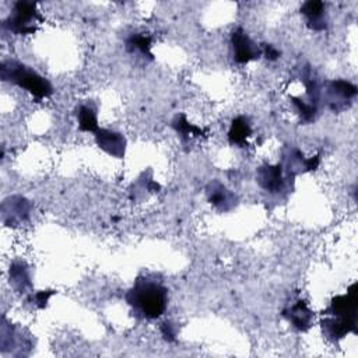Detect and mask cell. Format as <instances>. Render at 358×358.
Wrapping results in <instances>:
<instances>
[{
	"label": "cell",
	"instance_id": "1",
	"mask_svg": "<svg viewBox=\"0 0 358 358\" xmlns=\"http://www.w3.org/2000/svg\"><path fill=\"white\" fill-rule=\"evenodd\" d=\"M357 305H358V285L352 282L347 294L331 298L329 306L322 312L320 329L323 336L336 343L344 338L348 333H358L357 329Z\"/></svg>",
	"mask_w": 358,
	"mask_h": 358
},
{
	"label": "cell",
	"instance_id": "2",
	"mask_svg": "<svg viewBox=\"0 0 358 358\" xmlns=\"http://www.w3.org/2000/svg\"><path fill=\"white\" fill-rule=\"evenodd\" d=\"M133 313L141 319H158L168 305V289L150 277H137L124 295Z\"/></svg>",
	"mask_w": 358,
	"mask_h": 358
},
{
	"label": "cell",
	"instance_id": "3",
	"mask_svg": "<svg viewBox=\"0 0 358 358\" xmlns=\"http://www.w3.org/2000/svg\"><path fill=\"white\" fill-rule=\"evenodd\" d=\"M0 76L3 81L15 84L28 91L38 102L49 98L53 94L52 84L43 76L24 63L15 60L3 62L0 66Z\"/></svg>",
	"mask_w": 358,
	"mask_h": 358
},
{
	"label": "cell",
	"instance_id": "4",
	"mask_svg": "<svg viewBox=\"0 0 358 358\" xmlns=\"http://www.w3.org/2000/svg\"><path fill=\"white\" fill-rule=\"evenodd\" d=\"M42 20L36 3L20 0L14 3L11 13L3 21V27L14 35H31L36 32Z\"/></svg>",
	"mask_w": 358,
	"mask_h": 358
},
{
	"label": "cell",
	"instance_id": "5",
	"mask_svg": "<svg viewBox=\"0 0 358 358\" xmlns=\"http://www.w3.org/2000/svg\"><path fill=\"white\" fill-rule=\"evenodd\" d=\"M323 96L327 108L334 113H340L352 105L357 96V85L341 78L331 80L324 84Z\"/></svg>",
	"mask_w": 358,
	"mask_h": 358
},
{
	"label": "cell",
	"instance_id": "6",
	"mask_svg": "<svg viewBox=\"0 0 358 358\" xmlns=\"http://www.w3.org/2000/svg\"><path fill=\"white\" fill-rule=\"evenodd\" d=\"M291 179L288 175H285L281 164H263L256 171V180L262 189H264L268 193H281L285 190V187L289 186Z\"/></svg>",
	"mask_w": 358,
	"mask_h": 358
},
{
	"label": "cell",
	"instance_id": "7",
	"mask_svg": "<svg viewBox=\"0 0 358 358\" xmlns=\"http://www.w3.org/2000/svg\"><path fill=\"white\" fill-rule=\"evenodd\" d=\"M234 60L239 64L249 63L262 56V48L242 28H235L231 34Z\"/></svg>",
	"mask_w": 358,
	"mask_h": 358
},
{
	"label": "cell",
	"instance_id": "8",
	"mask_svg": "<svg viewBox=\"0 0 358 358\" xmlns=\"http://www.w3.org/2000/svg\"><path fill=\"white\" fill-rule=\"evenodd\" d=\"M319 162H320L319 155L305 158L303 154L298 148L289 147L282 154L281 166H282L285 175H288L289 178H294L298 173L315 171L319 166Z\"/></svg>",
	"mask_w": 358,
	"mask_h": 358
},
{
	"label": "cell",
	"instance_id": "9",
	"mask_svg": "<svg viewBox=\"0 0 358 358\" xmlns=\"http://www.w3.org/2000/svg\"><path fill=\"white\" fill-rule=\"evenodd\" d=\"M94 134L96 145L108 155L117 159H122L124 157L127 141L122 133L109 129H98Z\"/></svg>",
	"mask_w": 358,
	"mask_h": 358
},
{
	"label": "cell",
	"instance_id": "10",
	"mask_svg": "<svg viewBox=\"0 0 358 358\" xmlns=\"http://www.w3.org/2000/svg\"><path fill=\"white\" fill-rule=\"evenodd\" d=\"M208 203L221 213L231 211L238 204V197L221 182L213 180L206 187Z\"/></svg>",
	"mask_w": 358,
	"mask_h": 358
},
{
	"label": "cell",
	"instance_id": "11",
	"mask_svg": "<svg viewBox=\"0 0 358 358\" xmlns=\"http://www.w3.org/2000/svg\"><path fill=\"white\" fill-rule=\"evenodd\" d=\"M282 316L298 331H308L315 319L313 312L309 309L303 299H298L295 303L285 308L282 310Z\"/></svg>",
	"mask_w": 358,
	"mask_h": 358
},
{
	"label": "cell",
	"instance_id": "12",
	"mask_svg": "<svg viewBox=\"0 0 358 358\" xmlns=\"http://www.w3.org/2000/svg\"><path fill=\"white\" fill-rule=\"evenodd\" d=\"M301 14L306 20V25L313 31H324L329 25L326 3L319 0H308L301 6Z\"/></svg>",
	"mask_w": 358,
	"mask_h": 358
},
{
	"label": "cell",
	"instance_id": "13",
	"mask_svg": "<svg viewBox=\"0 0 358 358\" xmlns=\"http://www.w3.org/2000/svg\"><path fill=\"white\" fill-rule=\"evenodd\" d=\"M29 210H31V206L25 197L22 196L8 197L3 201V206H1L3 221L7 225L25 221L29 215Z\"/></svg>",
	"mask_w": 358,
	"mask_h": 358
},
{
	"label": "cell",
	"instance_id": "14",
	"mask_svg": "<svg viewBox=\"0 0 358 358\" xmlns=\"http://www.w3.org/2000/svg\"><path fill=\"white\" fill-rule=\"evenodd\" d=\"M252 134L250 122L245 116H236L232 119L229 130H228V141L232 145L245 147L248 144V138Z\"/></svg>",
	"mask_w": 358,
	"mask_h": 358
},
{
	"label": "cell",
	"instance_id": "15",
	"mask_svg": "<svg viewBox=\"0 0 358 358\" xmlns=\"http://www.w3.org/2000/svg\"><path fill=\"white\" fill-rule=\"evenodd\" d=\"M10 284L17 292H27L31 289V274L28 266L24 262H14L10 266Z\"/></svg>",
	"mask_w": 358,
	"mask_h": 358
},
{
	"label": "cell",
	"instance_id": "16",
	"mask_svg": "<svg viewBox=\"0 0 358 358\" xmlns=\"http://www.w3.org/2000/svg\"><path fill=\"white\" fill-rule=\"evenodd\" d=\"M151 36L144 35V34H131L127 39H126V50L131 55H141L144 59H150L152 60L154 56L151 53Z\"/></svg>",
	"mask_w": 358,
	"mask_h": 358
},
{
	"label": "cell",
	"instance_id": "17",
	"mask_svg": "<svg viewBox=\"0 0 358 358\" xmlns=\"http://www.w3.org/2000/svg\"><path fill=\"white\" fill-rule=\"evenodd\" d=\"M76 116L78 122V129L81 131H90L95 133L98 127V119H96V109L92 105L81 103L76 109Z\"/></svg>",
	"mask_w": 358,
	"mask_h": 358
},
{
	"label": "cell",
	"instance_id": "18",
	"mask_svg": "<svg viewBox=\"0 0 358 358\" xmlns=\"http://www.w3.org/2000/svg\"><path fill=\"white\" fill-rule=\"evenodd\" d=\"M172 127L175 129V131L180 136V138L183 141L190 140L193 137H201L206 133L201 127L192 124L183 113H179L175 116V119L172 120Z\"/></svg>",
	"mask_w": 358,
	"mask_h": 358
},
{
	"label": "cell",
	"instance_id": "19",
	"mask_svg": "<svg viewBox=\"0 0 358 358\" xmlns=\"http://www.w3.org/2000/svg\"><path fill=\"white\" fill-rule=\"evenodd\" d=\"M289 101L294 103V106L298 110V115L301 117V122L303 123H312L316 120L317 116V103L306 102L303 99H299L296 96H289Z\"/></svg>",
	"mask_w": 358,
	"mask_h": 358
},
{
	"label": "cell",
	"instance_id": "20",
	"mask_svg": "<svg viewBox=\"0 0 358 358\" xmlns=\"http://www.w3.org/2000/svg\"><path fill=\"white\" fill-rule=\"evenodd\" d=\"M55 294H56L55 289H42V291H38L35 294H31L29 298H28V302H31L38 309H43L48 305L49 298Z\"/></svg>",
	"mask_w": 358,
	"mask_h": 358
},
{
	"label": "cell",
	"instance_id": "21",
	"mask_svg": "<svg viewBox=\"0 0 358 358\" xmlns=\"http://www.w3.org/2000/svg\"><path fill=\"white\" fill-rule=\"evenodd\" d=\"M161 333H162V337L168 341V343H172L176 340V327L172 322L169 320H165L161 323Z\"/></svg>",
	"mask_w": 358,
	"mask_h": 358
},
{
	"label": "cell",
	"instance_id": "22",
	"mask_svg": "<svg viewBox=\"0 0 358 358\" xmlns=\"http://www.w3.org/2000/svg\"><path fill=\"white\" fill-rule=\"evenodd\" d=\"M262 55H263L267 60L274 62V60H277V59L281 56V52H280L274 45H271V43H263V46H262Z\"/></svg>",
	"mask_w": 358,
	"mask_h": 358
}]
</instances>
